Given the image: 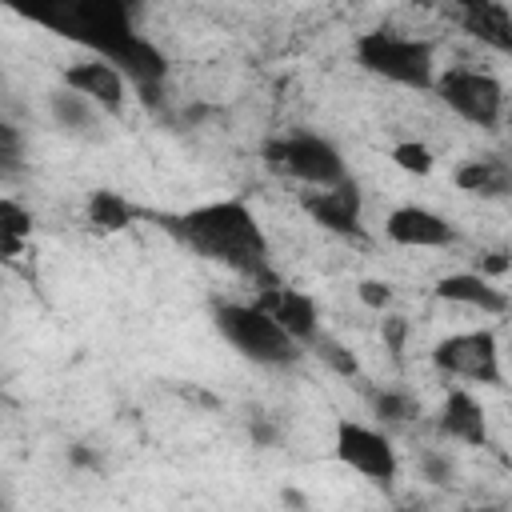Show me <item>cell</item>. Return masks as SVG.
Wrapping results in <instances>:
<instances>
[{"mask_svg":"<svg viewBox=\"0 0 512 512\" xmlns=\"http://www.w3.org/2000/svg\"><path fill=\"white\" fill-rule=\"evenodd\" d=\"M388 156H392V164H396L400 172H412V176H428V172L436 168L432 148L420 144V140H400V144H392Z\"/></svg>","mask_w":512,"mask_h":512,"instance_id":"44dd1931","label":"cell"},{"mask_svg":"<svg viewBox=\"0 0 512 512\" xmlns=\"http://www.w3.org/2000/svg\"><path fill=\"white\" fill-rule=\"evenodd\" d=\"M372 408H376L380 420H396V424H404V420H412V416L420 412V404H416L408 392H380V396L372 400Z\"/></svg>","mask_w":512,"mask_h":512,"instance_id":"7402d4cb","label":"cell"},{"mask_svg":"<svg viewBox=\"0 0 512 512\" xmlns=\"http://www.w3.org/2000/svg\"><path fill=\"white\" fill-rule=\"evenodd\" d=\"M304 212L312 216V224H320L324 232L348 236V240H364V200L352 176H344L340 184L328 188H312L300 196Z\"/></svg>","mask_w":512,"mask_h":512,"instance_id":"9c48e42d","label":"cell"},{"mask_svg":"<svg viewBox=\"0 0 512 512\" xmlns=\"http://www.w3.org/2000/svg\"><path fill=\"white\" fill-rule=\"evenodd\" d=\"M164 228L192 248L196 256L224 264L240 276H252L260 284H272V268H268V236L256 220V212L244 200H212V204H196L188 212L164 216Z\"/></svg>","mask_w":512,"mask_h":512,"instance_id":"6da1fadb","label":"cell"},{"mask_svg":"<svg viewBox=\"0 0 512 512\" xmlns=\"http://www.w3.org/2000/svg\"><path fill=\"white\" fill-rule=\"evenodd\" d=\"M308 348L332 368V372H340V376H360V360L336 340V336H328V332H316L312 340H308Z\"/></svg>","mask_w":512,"mask_h":512,"instance_id":"ffe728a7","label":"cell"},{"mask_svg":"<svg viewBox=\"0 0 512 512\" xmlns=\"http://www.w3.org/2000/svg\"><path fill=\"white\" fill-rule=\"evenodd\" d=\"M456 188L460 192H476V196H508L512 192V168L496 156H484V160H464L456 172H452Z\"/></svg>","mask_w":512,"mask_h":512,"instance_id":"9a60e30c","label":"cell"},{"mask_svg":"<svg viewBox=\"0 0 512 512\" xmlns=\"http://www.w3.org/2000/svg\"><path fill=\"white\" fill-rule=\"evenodd\" d=\"M132 220H136V208H132L120 192L96 188V192L88 196V224H92L96 232H120V228H128Z\"/></svg>","mask_w":512,"mask_h":512,"instance_id":"ac0fdd59","label":"cell"},{"mask_svg":"<svg viewBox=\"0 0 512 512\" xmlns=\"http://www.w3.org/2000/svg\"><path fill=\"white\" fill-rule=\"evenodd\" d=\"M64 88H72V92H80V96H88L100 112H120L124 108V96H128V76L112 64V60H104V56H92V60H76V64H68L64 68Z\"/></svg>","mask_w":512,"mask_h":512,"instance_id":"30bf717a","label":"cell"},{"mask_svg":"<svg viewBox=\"0 0 512 512\" xmlns=\"http://www.w3.org/2000/svg\"><path fill=\"white\" fill-rule=\"evenodd\" d=\"M212 324L244 360L260 364V368H292L300 360V352H304V344H296L256 304H216L212 308Z\"/></svg>","mask_w":512,"mask_h":512,"instance_id":"277c9868","label":"cell"},{"mask_svg":"<svg viewBox=\"0 0 512 512\" xmlns=\"http://www.w3.org/2000/svg\"><path fill=\"white\" fill-rule=\"evenodd\" d=\"M256 308H264L296 344H308L320 332V308L308 292L288 288V284H264V292L256 296Z\"/></svg>","mask_w":512,"mask_h":512,"instance_id":"7c38bea8","label":"cell"},{"mask_svg":"<svg viewBox=\"0 0 512 512\" xmlns=\"http://www.w3.org/2000/svg\"><path fill=\"white\" fill-rule=\"evenodd\" d=\"M356 296H360V304H368L372 312H384V308L392 304V284H388V280H360Z\"/></svg>","mask_w":512,"mask_h":512,"instance_id":"603a6c76","label":"cell"},{"mask_svg":"<svg viewBox=\"0 0 512 512\" xmlns=\"http://www.w3.org/2000/svg\"><path fill=\"white\" fill-rule=\"evenodd\" d=\"M432 364L444 376L472 380V384H504L500 372V348L488 328L480 332H452L432 348Z\"/></svg>","mask_w":512,"mask_h":512,"instance_id":"ba28073f","label":"cell"},{"mask_svg":"<svg viewBox=\"0 0 512 512\" xmlns=\"http://www.w3.org/2000/svg\"><path fill=\"white\" fill-rule=\"evenodd\" d=\"M432 92L468 124L496 128L504 116V84L480 68H444L432 80Z\"/></svg>","mask_w":512,"mask_h":512,"instance_id":"8992f818","label":"cell"},{"mask_svg":"<svg viewBox=\"0 0 512 512\" xmlns=\"http://www.w3.org/2000/svg\"><path fill=\"white\" fill-rule=\"evenodd\" d=\"M436 296L460 308H480L488 316H504L508 312V292L492 284V276L484 272H448L436 280Z\"/></svg>","mask_w":512,"mask_h":512,"instance_id":"4fadbf2b","label":"cell"},{"mask_svg":"<svg viewBox=\"0 0 512 512\" xmlns=\"http://www.w3.org/2000/svg\"><path fill=\"white\" fill-rule=\"evenodd\" d=\"M48 112H52V120L64 128V132H88L92 124H96V104L88 100V96H80V92H72V88H56L52 96H48Z\"/></svg>","mask_w":512,"mask_h":512,"instance_id":"e0dca14e","label":"cell"},{"mask_svg":"<svg viewBox=\"0 0 512 512\" xmlns=\"http://www.w3.org/2000/svg\"><path fill=\"white\" fill-rule=\"evenodd\" d=\"M0 156H24V136L8 120H0Z\"/></svg>","mask_w":512,"mask_h":512,"instance_id":"484cf974","label":"cell"},{"mask_svg":"<svg viewBox=\"0 0 512 512\" xmlns=\"http://www.w3.org/2000/svg\"><path fill=\"white\" fill-rule=\"evenodd\" d=\"M384 236L400 248H448L456 244V228L432 212V208H420V204H400L384 216Z\"/></svg>","mask_w":512,"mask_h":512,"instance_id":"8fae6325","label":"cell"},{"mask_svg":"<svg viewBox=\"0 0 512 512\" xmlns=\"http://www.w3.org/2000/svg\"><path fill=\"white\" fill-rule=\"evenodd\" d=\"M332 452L344 468L360 472L364 480L372 484H392L396 472H400V460H396V448L392 440L372 428V424H360V420H336V440H332Z\"/></svg>","mask_w":512,"mask_h":512,"instance_id":"52a82bcc","label":"cell"},{"mask_svg":"<svg viewBox=\"0 0 512 512\" xmlns=\"http://www.w3.org/2000/svg\"><path fill=\"white\" fill-rule=\"evenodd\" d=\"M480 272H484V276H504V272H508V256H504V252H488V256L480 260Z\"/></svg>","mask_w":512,"mask_h":512,"instance_id":"4316f807","label":"cell"},{"mask_svg":"<svg viewBox=\"0 0 512 512\" xmlns=\"http://www.w3.org/2000/svg\"><path fill=\"white\" fill-rule=\"evenodd\" d=\"M264 164L276 172V176H288V180H300L308 188H328V184H340L348 176V164L344 156L316 132H288V136H272L264 140L260 148Z\"/></svg>","mask_w":512,"mask_h":512,"instance_id":"5b68a950","label":"cell"},{"mask_svg":"<svg viewBox=\"0 0 512 512\" xmlns=\"http://www.w3.org/2000/svg\"><path fill=\"white\" fill-rule=\"evenodd\" d=\"M352 52L364 72H372L388 84L428 92L436 80V52L420 36H404L396 28H368L356 36Z\"/></svg>","mask_w":512,"mask_h":512,"instance_id":"3957f363","label":"cell"},{"mask_svg":"<svg viewBox=\"0 0 512 512\" xmlns=\"http://www.w3.org/2000/svg\"><path fill=\"white\" fill-rule=\"evenodd\" d=\"M440 432L448 440L484 448L488 444V420H484L480 400L472 392H464V388H452L448 400H444V408H440Z\"/></svg>","mask_w":512,"mask_h":512,"instance_id":"5bb4252c","label":"cell"},{"mask_svg":"<svg viewBox=\"0 0 512 512\" xmlns=\"http://www.w3.org/2000/svg\"><path fill=\"white\" fill-rule=\"evenodd\" d=\"M420 472H424L428 484H448L452 480V460L440 456V452H424L420 456Z\"/></svg>","mask_w":512,"mask_h":512,"instance_id":"cb8c5ba5","label":"cell"},{"mask_svg":"<svg viewBox=\"0 0 512 512\" xmlns=\"http://www.w3.org/2000/svg\"><path fill=\"white\" fill-rule=\"evenodd\" d=\"M28 236H32V212L20 200L0 196V256H20Z\"/></svg>","mask_w":512,"mask_h":512,"instance_id":"d6986e66","label":"cell"},{"mask_svg":"<svg viewBox=\"0 0 512 512\" xmlns=\"http://www.w3.org/2000/svg\"><path fill=\"white\" fill-rule=\"evenodd\" d=\"M20 20L40 24L72 44L92 48L104 60H120L136 40L132 24V0H0Z\"/></svg>","mask_w":512,"mask_h":512,"instance_id":"7a4b0ae2","label":"cell"},{"mask_svg":"<svg viewBox=\"0 0 512 512\" xmlns=\"http://www.w3.org/2000/svg\"><path fill=\"white\" fill-rule=\"evenodd\" d=\"M460 20H464V28H468L476 40L492 44L496 52H508V48H512V20H508V8H504L500 0H484L480 8L460 12Z\"/></svg>","mask_w":512,"mask_h":512,"instance_id":"2e32d148","label":"cell"},{"mask_svg":"<svg viewBox=\"0 0 512 512\" xmlns=\"http://www.w3.org/2000/svg\"><path fill=\"white\" fill-rule=\"evenodd\" d=\"M380 336H384V344L392 348V356H400V352H404V336H408V320H404V316H384Z\"/></svg>","mask_w":512,"mask_h":512,"instance_id":"d4e9b609","label":"cell"}]
</instances>
